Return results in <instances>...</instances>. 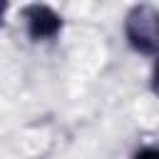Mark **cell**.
Wrapping results in <instances>:
<instances>
[{
	"label": "cell",
	"instance_id": "cell-4",
	"mask_svg": "<svg viewBox=\"0 0 159 159\" xmlns=\"http://www.w3.org/2000/svg\"><path fill=\"white\" fill-rule=\"evenodd\" d=\"M5 10H7V5H5V2H0V25H2V15H5Z\"/></svg>",
	"mask_w": 159,
	"mask_h": 159
},
{
	"label": "cell",
	"instance_id": "cell-3",
	"mask_svg": "<svg viewBox=\"0 0 159 159\" xmlns=\"http://www.w3.org/2000/svg\"><path fill=\"white\" fill-rule=\"evenodd\" d=\"M132 159H159V152L154 147H142L139 152H134Z\"/></svg>",
	"mask_w": 159,
	"mask_h": 159
},
{
	"label": "cell",
	"instance_id": "cell-2",
	"mask_svg": "<svg viewBox=\"0 0 159 159\" xmlns=\"http://www.w3.org/2000/svg\"><path fill=\"white\" fill-rule=\"evenodd\" d=\"M22 20H25L30 40H35V42H50L62 30V17L50 5H42V2L25 5L22 7Z\"/></svg>",
	"mask_w": 159,
	"mask_h": 159
},
{
	"label": "cell",
	"instance_id": "cell-1",
	"mask_svg": "<svg viewBox=\"0 0 159 159\" xmlns=\"http://www.w3.org/2000/svg\"><path fill=\"white\" fill-rule=\"evenodd\" d=\"M124 35L134 52L154 57L157 55V7L137 5L124 20Z\"/></svg>",
	"mask_w": 159,
	"mask_h": 159
}]
</instances>
